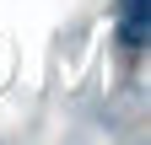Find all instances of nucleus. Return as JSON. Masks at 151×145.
I'll return each instance as SVG.
<instances>
[{
    "instance_id": "nucleus-1",
    "label": "nucleus",
    "mask_w": 151,
    "mask_h": 145,
    "mask_svg": "<svg viewBox=\"0 0 151 145\" xmlns=\"http://www.w3.org/2000/svg\"><path fill=\"white\" fill-rule=\"evenodd\" d=\"M119 38L129 48H146V38H151V0H119Z\"/></svg>"
}]
</instances>
